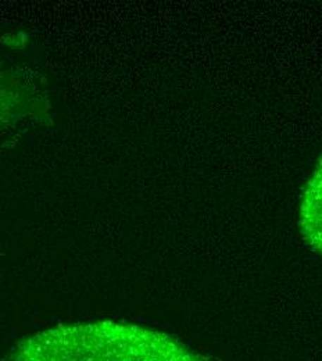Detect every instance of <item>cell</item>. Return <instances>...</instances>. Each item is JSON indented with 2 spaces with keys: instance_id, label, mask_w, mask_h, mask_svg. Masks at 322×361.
<instances>
[{
  "instance_id": "cell-1",
  "label": "cell",
  "mask_w": 322,
  "mask_h": 361,
  "mask_svg": "<svg viewBox=\"0 0 322 361\" xmlns=\"http://www.w3.org/2000/svg\"><path fill=\"white\" fill-rule=\"evenodd\" d=\"M8 361H209L161 331L117 321L58 325L20 341Z\"/></svg>"
},
{
  "instance_id": "cell-2",
  "label": "cell",
  "mask_w": 322,
  "mask_h": 361,
  "mask_svg": "<svg viewBox=\"0 0 322 361\" xmlns=\"http://www.w3.org/2000/svg\"><path fill=\"white\" fill-rule=\"evenodd\" d=\"M299 228L306 243L322 256V156L303 190Z\"/></svg>"
}]
</instances>
